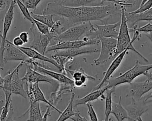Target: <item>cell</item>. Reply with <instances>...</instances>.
<instances>
[{"label": "cell", "instance_id": "c3c4849f", "mask_svg": "<svg viewBox=\"0 0 152 121\" xmlns=\"http://www.w3.org/2000/svg\"><path fill=\"white\" fill-rule=\"evenodd\" d=\"M0 37L2 38V34H1V31H0Z\"/></svg>", "mask_w": 152, "mask_h": 121}, {"label": "cell", "instance_id": "9c48e42d", "mask_svg": "<svg viewBox=\"0 0 152 121\" xmlns=\"http://www.w3.org/2000/svg\"><path fill=\"white\" fill-rule=\"evenodd\" d=\"M99 42V39H91L88 41H84L83 40L75 41H56L48 47L46 53L51 51L80 48L88 45L98 44Z\"/></svg>", "mask_w": 152, "mask_h": 121}, {"label": "cell", "instance_id": "44dd1931", "mask_svg": "<svg viewBox=\"0 0 152 121\" xmlns=\"http://www.w3.org/2000/svg\"><path fill=\"white\" fill-rule=\"evenodd\" d=\"M125 14L128 25H129L132 28L135 26L138 22L141 21H152V7L147 11L139 14H131L129 12H128L125 9Z\"/></svg>", "mask_w": 152, "mask_h": 121}, {"label": "cell", "instance_id": "7dc6e473", "mask_svg": "<svg viewBox=\"0 0 152 121\" xmlns=\"http://www.w3.org/2000/svg\"><path fill=\"white\" fill-rule=\"evenodd\" d=\"M109 121H113V120H112L111 118H109Z\"/></svg>", "mask_w": 152, "mask_h": 121}, {"label": "cell", "instance_id": "74e56055", "mask_svg": "<svg viewBox=\"0 0 152 121\" xmlns=\"http://www.w3.org/2000/svg\"><path fill=\"white\" fill-rule=\"evenodd\" d=\"M12 44L17 47H21L24 44V43L21 40V38L19 37V36H17L13 39Z\"/></svg>", "mask_w": 152, "mask_h": 121}, {"label": "cell", "instance_id": "603a6c76", "mask_svg": "<svg viewBox=\"0 0 152 121\" xmlns=\"http://www.w3.org/2000/svg\"><path fill=\"white\" fill-rule=\"evenodd\" d=\"M122 96H119V102L118 103L112 102L111 113L115 116L117 121H124L128 119V115L126 110L121 104Z\"/></svg>", "mask_w": 152, "mask_h": 121}, {"label": "cell", "instance_id": "9a60e30c", "mask_svg": "<svg viewBox=\"0 0 152 121\" xmlns=\"http://www.w3.org/2000/svg\"><path fill=\"white\" fill-rule=\"evenodd\" d=\"M131 97L140 100L142 97L152 89V81L145 80L143 82H132L130 84Z\"/></svg>", "mask_w": 152, "mask_h": 121}, {"label": "cell", "instance_id": "5b68a950", "mask_svg": "<svg viewBox=\"0 0 152 121\" xmlns=\"http://www.w3.org/2000/svg\"><path fill=\"white\" fill-rule=\"evenodd\" d=\"M121 21L112 24L98 25L93 24L91 30L86 35L89 40L99 39L102 38H112L117 39L119 32L116 30V28L120 26Z\"/></svg>", "mask_w": 152, "mask_h": 121}, {"label": "cell", "instance_id": "4316f807", "mask_svg": "<svg viewBox=\"0 0 152 121\" xmlns=\"http://www.w3.org/2000/svg\"><path fill=\"white\" fill-rule=\"evenodd\" d=\"M115 88H111L106 91L105 96V107H104V119L103 121H109V115L112 110V95L115 92Z\"/></svg>", "mask_w": 152, "mask_h": 121}, {"label": "cell", "instance_id": "1f68e13d", "mask_svg": "<svg viewBox=\"0 0 152 121\" xmlns=\"http://www.w3.org/2000/svg\"><path fill=\"white\" fill-rule=\"evenodd\" d=\"M33 21H34V24H35L37 29L41 34L45 35H48L49 37H50L52 39V37H51L50 34V28L48 26H47L45 24H44L42 22H40L35 19H33Z\"/></svg>", "mask_w": 152, "mask_h": 121}, {"label": "cell", "instance_id": "83f0119b", "mask_svg": "<svg viewBox=\"0 0 152 121\" xmlns=\"http://www.w3.org/2000/svg\"><path fill=\"white\" fill-rule=\"evenodd\" d=\"M31 15L33 19H35L40 22H42L46 25L48 26L50 28L53 26L55 22L53 20V17L54 15L53 14H49V15H39L36 14L33 12H30Z\"/></svg>", "mask_w": 152, "mask_h": 121}, {"label": "cell", "instance_id": "e575fe53", "mask_svg": "<svg viewBox=\"0 0 152 121\" xmlns=\"http://www.w3.org/2000/svg\"><path fill=\"white\" fill-rule=\"evenodd\" d=\"M70 119L72 121H88L85 117H83L81 116L79 112H77L75 115L71 117Z\"/></svg>", "mask_w": 152, "mask_h": 121}, {"label": "cell", "instance_id": "cb8c5ba5", "mask_svg": "<svg viewBox=\"0 0 152 121\" xmlns=\"http://www.w3.org/2000/svg\"><path fill=\"white\" fill-rule=\"evenodd\" d=\"M29 102L30 107L28 110L23 115V116H24L26 113L29 112V117L27 121H42L43 116L40 111V103L32 101H29ZM22 116H20L19 117H21Z\"/></svg>", "mask_w": 152, "mask_h": 121}, {"label": "cell", "instance_id": "f1b7e54d", "mask_svg": "<svg viewBox=\"0 0 152 121\" xmlns=\"http://www.w3.org/2000/svg\"><path fill=\"white\" fill-rule=\"evenodd\" d=\"M15 1H16V4H17L18 8H20V9L21 11V12L22 13L23 15L24 16V18L28 20L31 23V24H34L33 19L31 15L30 12L28 11V8L23 4V3L21 2V1L17 0Z\"/></svg>", "mask_w": 152, "mask_h": 121}, {"label": "cell", "instance_id": "d4e9b609", "mask_svg": "<svg viewBox=\"0 0 152 121\" xmlns=\"http://www.w3.org/2000/svg\"><path fill=\"white\" fill-rule=\"evenodd\" d=\"M32 91H33V94L34 96V101L35 102H43L47 104L48 106H50L51 108L53 109H55L56 112H58L59 114L62 113L61 110H59L58 109H57L55 106H53L49 101L47 100L44 94L43 93L41 89L39 88V83H33L32 85Z\"/></svg>", "mask_w": 152, "mask_h": 121}, {"label": "cell", "instance_id": "7c38bea8", "mask_svg": "<svg viewBox=\"0 0 152 121\" xmlns=\"http://www.w3.org/2000/svg\"><path fill=\"white\" fill-rule=\"evenodd\" d=\"M16 1H12L10 2V6L8 7V10L7 11L5 17L4 19L3 23V28H2V41L0 46V51H1V56L3 55V53L4 51L6 40H7V35L10 30V28L11 25L12 19L14 18V9L15 6Z\"/></svg>", "mask_w": 152, "mask_h": 121}, {"label": "cell", "instance_id": "d590c367", "mask_svg": "<svg viewBox=\"0 0 152 121\" xmlns=\"http://www.w3.org/2000/svg\"><path fill=\"white\" fill-rule=\"evenodd\" d=\"M19 37L21 38V40H22V41L23 42L24 44L27 43L28 42L29 35H28V32H26V31L21 32L19 35Z\"/></svg>", "mask_w": 152, "mask_h": 121}, {"label": "cell", "instance_id": "7402d4cb", "mask_svg": "<svg viewBox=\"0 0 152 121\" xmlns=\"http://www.w3.org/2000/svg\"><path fill=\"white\" fill-rule=\"evenodd\" d=\"M99 50L97 49H88L87 48H73L67 50H61L55 51V54L65 58H73L79 55L84 54H91L94 53L99 52Z\"/></svg>", "mask_w": 152, "mask_h": 121}, {"label": "cell", "instance_id": "7a4b0ae2", "mask_svg": "<svg viewBox=\"0 0 152 121\" xmlns=\"http://www.w3.org/2000/svg\"><path fill=\"white\" fill-rule=\"evenodd\" d=\"M125 7H122L121 9V24L119 26V31L118 33V35L117 37V45H116V50H117V55H118L122 52H123L126 49H129V50H132L135 52L137 54H138L141 58H142L145 62H148V60L146 59L141 53H140L134 47L133 42L136 40H140V37L141 36L140 33L137 31H134V35L132 38L131 39L129 36V32L128 25L126 21V18L125 14Z\"/></svg>", "mask_w": 152, "mask_h": 121}, {"label": "cell", "instance_id": "bcb514c9", "mask_svg": "<svg viewBox=\"0 0 152 121\" xmlns=\"http://www.w3.org/2000/svg\"><path fill=\"white\" fill-rule=\"evenodd\" d=\"M152 102V100H148V101H147V102H145V103L147 104V103H151Z\"/></svg>", "mask_w": 152, "mask_h": 121}, {"label": "cell", "instance_id": "4fadbf2b", "mask_svg": "<svg viewBox=\"0 0 152 121\" xmlns=\"http://www.w3.org/2000/svg\"><path fill=\"white\" fill-rule=\"evenodd\" d=\"M129 49L125 50L123 52H122L121 54H119L117 57H116L112 61V63L107 69V70L104 73V77L102 79V80L100 82L99 84H98L96 86H95L91 91H95L99 89H100L102 86L104 85V84L107 82V81L111 77V76L112 74L115 71V70L119 67V66L121 64L122 61L123 60L125 54L128 53V51H129Z\"/></svg>", "mask_w": 152, "mask_h": 121}, {"label": "cell", "instance_id": "836d02e7", "mask_svg": "<svg viewBox=\"0 0 152 121\" xmlns=\"http://www.w3.org/2000/svg\"><path fill=\"white\" fill-rule=\"evenodd\" d=\"M41 1H40V0H22L21 1L23 4L27 8L33 9L34 10L37 9V5Z\"/></svg>", "mask_w": 152, "mask_h": 121}, {"label": "cell", "instance_id": "ee69618b", "mask_svg": "<svg viewBox=\"0 0 152 121\" xmlns=\"http://www.w3.org/2000/svg\"><path fill=\"white\" fill-rule=\"evenodd\" d=\"M144 35H145L147 37H148V38H149V40L151 41V43H152V33H150L149 35H147V34H145ZM150 55H152V53H151Z\"/></svg>", "mask_w": 152, "mask_h": 121}, {"label": "cell", "instance_id": "ffe728a7", "mask_svg": "<svg viewBox=\"0 0 152 121\" xmlns=\"http://www.w3.org/2000/svg\"><path fill=\"white\" fill-rule=\"evenodd\" d=\"M20 50H21L27 57H28L30 58L33 60V59H36L40 61H42L44 62H47L52 64L55 67H56L59 70V71L61 72V68L58 65V64L56 63L55 60H53L52 58H49L45 55H43L35 50L28 47H18Z\"/></svg>", "mask_w": 152, "mask_h": 121}, {"label": "cell", "instance_id": "3957f363", "mask_svg": "<svg viewBox=\"0 0 152 121\" xmlns=\"http://www.w3.org/2000/svg\"><path fill=\"white\" fill-rule=\"evenodd\" d=\"M151 68L152 64L142 65L139 62V61L136 60L133 67L124 73L121 74L118 77H110L107 81V84L106 86L109 89L111 88H115L117 86L122 84H131L135 78L142 74L144 75Z\"/></svg>", "mask_w": 152, "mask_h": 121}, {"label": "cell", "instance_id": "f546056e", "mask_svg": "<svg viewBox=\"0 0 152 121\" xmlns=\"http://www.w3.org/2000/svg\"><path fill=\"white\" fill-rule=\"evenodd\" d=\"M152 7V0L142 1L140 7L132 12H129L131 14H139L147 11Z\"/></svg>", "mask_w": 152, "mask_h": 121}, {"label": "cell", "instance_id": "60d3db41", "mask_svg": "<svg viewBox=\"0 0 152 121\" xmlns=\"http://www.w3.org/2000/svg\"><path fill=\"white\" fill-rule=\"evenodd\" d=\"M144 75L146 76V77H147V80L152 81V73H151L147 72V73H145Z\"/></svg>", "mask_w": 152, "mask_h": 121}, {"label": "cell", "instance_id": "2e32d148", "mask_svg": "<svg viewBox=\"0 0 152 121\" xmlns=\"http://www.w3.org/2000/svg\"><path fill=\"white\" fill-rule=\"evenodd\" d=\"M56 2L67 7H90L104 5L106 3L104 0H60Z\"/></svg>", "mask_w": 152, "mask_h": 121}, {"label": "cell", "instance_id": "6da1fadb", "mask_svg": "<svg viewBox=\"0 0 152 121\" xmlns=\"http://www.w3.org/2000/svg\"><path fill=\"white\" fill-rule=\"evenodd\" d=\"M106 5L90 7H67L58 4L56 1L49 2L42 11L43 15L53 14L60 16L66 30L69 28L91 21H100L106 24L110 17L121 14V6L113 3V1H107Z\"/></svg>", "mask_w": 152, "mask_h": 121}, {"label": "cell", "instance_id": "ba28073f", "mask_svg": "<svg viewBox=\"0 0 152 121\" xmlns=\"http://www.w3.org/2000/svg\"><path fill=\"white\" fill-rule=\"evenodd\" d=\"M101 49L97 58L94 60L96 66H99L107 62L112 58L113 50L116 48L117 40L112 38H102L100 39Z\"/></svg>", "mask_w": 152, "mask_h": 121}, {"label": "cell", "instance_id": "8fae6325", "mask_svg": "<svg viewBox=\"0 0 152 121\" xmlns=\"http://www.w3.org/2000/svg\"><path fill=\"white\" fill-rule=\"evenodd\" d=\"M128 115L127 121H142L141 115L148 110L147 104L142 100H136L131 97V103L126 106Z\"/></svg>", "mask_w": 152, "mask_h": 121}, {"label": "cell", "instance_id": "ac0fdd59", "mask_svg": "<svg viewBox=\"0 0 152 121\" xmlns=\"http://www.w3.org/2000/svg\"><path fill=\"white\" fill-rule=\"evenodd\" d=\"M107 89H109L106 86H105L104 87H103V88H101L100 89H99L95 91H91L84 97L77 99L75 101L74 106L77 107V106H79V105L86 104L88 103H91V102L97 100L99 98L101 100H104L105 96L103 95V94L104 92H106V91Z\"/></svg>", "mask_w": 152, "mask_h": 121}, {"label": "cell", "instance_id": "8992f818", "mask_svg": "<svg viewBox=\"0 0 152 121\" xmlns=\"http://www.w3.org/2000/svg\"><path fill=\"white\" fill-rule=\"evenodd\" d=\"M4 63L11 60H18L26 64H31L33 60L27 57L21 50L15 47L8 40H6V44L2 57Z\"/></svg>", "mask_w": 152, "mask_h": 121}, {"label": "cell", "instance_id": "ab89813d", "mask_svg": "<svg viewBox=\"0 0 152 121\" xmlns=\"http://www.w3.org/2000/svg\"><path fill=\"white\" fill-rule=\"evenodd\" d=\"M51 112H52V109H51L50 107L48 106L47 109H46V111L43 116V119H42V121H47L48 117L50 116Z\"/></svg>", "mask_w": 152, "mask_h": 121}, {"label": "cell", "instance_id": "30bf717a", "mask_svg": "<svg viewBox=\"0 0 152 121\" xmlns=\"http://www.w3.org/2000/svg\"><path fill=\"white\" fill-rule=\"evenodd\" d=\"M26 74L21 79L22 80L26 81V83H35L39 82H45L53 86H57L58 87L59 83L52 79L49 76L41 74L34 70L30 64H26Z\"/></svg>", "mask_w": 152, "mask_h": 121}, {"label": "cell", "instance_id": "e0dca14e", "mask_svg": "<svg viewBox=\"0 0 152 121\" xmlns=\"http://www.w3.org/2000/svg\"><path fill=\"white\" fill-rule=\"evenodd\" d=\"M20 67H21V66L19 67L13 74L12 80L10 86V91L11 94H17L21 96L24 99H27V91L24 89V81L22 80V79L20 78L18 75V71Z\"/></svg>", "mask_w": 152, "mask_h": 121}, {"label": "cell", "instance_id": "5bb4252c", "mask_svg": "<svg viewBox=\"0 0 152 121\" xmlns=\"http://www.w3.org/2000/svg\"><path fill=\"white\" fill-rule=\"evenodd\" d=\"M30 65L34 70L39 72L41 74H43L44 75L49 76L50 77L54 79L55 80H56L57 81H59L60 83H64V84L74 86V80L71 79L70 78L66 76H65V74H64L62 73L54 72L53 71H51L50 70H48V69H46V68L40 67L34 63V60H33V61L31 62V64H30Z\"/></svg>", "mask_w": 152, "mask_h": 121}, {"label": "cell", "instance_id": "d6a6232c", "mask_svg": "<svg viewBox=\"0 0 152 121\" xmlns=\"http://www.w3.org/2000/svg\"><path fill=\"white\" fill-rule=\"evenodd\" d=\"M88 108L87 114L90 117V121H99L97 114L93 107L91 103H88L86 104Z\"/></svg>", "mask_w": 152, "mask_h": 121}, {"label": "cell", "instance_id": "f6af8a7d", "mask_svg": "<svg viewBox=\"0 0 152 121\" xmlns=\"http://www.w3.org/2000/svg\"><path fill=\"white\" fill-rule=\"evenodd\" d=\"M4 78H2L0 74V86H2L4 84Z\"/></svg>", "mask_w": 152, "mask_h": 121}, {"label": "cell", "instance_id": "d6986e66", "mask_svg": "<svg viewBox=\"0 0 152 121\" xmlns=\"http://www.w3.org/2000/svg\"><path fill=\"white\" fill-rule=\"evenodd\" d=\"M75 86L70 84L59 83L58 89L55 91L52 92L48 99V101L54 106L60 101L62 96L64 94L72 93Z\"/></svg>", "mask_w": 152, "mask_h": 121}, {"label": "cell", "instance_id": "4dcf8cb0", "mask_svg": "<svg viewBox=\"0 0 152 121\" xmlns=\"http://www.w3.org/2000/svg\"><path fill=\"white\" fill-rule=\"evenodd\" d=\"M134 31H137L139 33L144 32L145 34L152 33V24L150 22H148L145 25L141 27H137V26L135 25L132 28H129V32H134Z\"/></svg>", "mask_w": 152, "mask_h": 121}, {"label": "cell", "instance_id": "7bdbcfd3", "mask_svg": "<svg viewBox=\"0 0 152 121\" xmlns=\"http://www.w3.org/2000/svg\"><path fill=\"white\" fill-rule=\"evenodd\" d=\"M5 104V102L4 100H0V117H1V112H2V109H3V107Z\"/></svg>", "mask_w": 152, "mask_h": 121}, {"label": "cell", "instance_id": "52a82bcc", "mask_svg": "<svg viewBox=\"0 0 152 121\" xmlns=\"http://www.w3.org/2000/svg\"><path fill=\"white\" fill-rule=\"evenodd\" d=\"M30 30L33 35V40L28 47L31 48L39 53L44 55L46 53L48 47L52 40L50 37L41 34L37 29L35 24H31Z\"/></svg>", "mask_w": 152, "mask_h": 121}, {"label": "cell", "instance_id": "8d00e7d4", "mask_svg": "<svg viewBox=\"0 0 152 121\" xmlns=\"http://www.w3.org/2000/svg\"><path fill=\"white\" fill-rule=\"evenodd\" d=\"M13 115H14V109H13L12 104H11V105H10V106L9 113H8V115L7 118H6L5 120H0V121H15V120H14L13 119H12Z\"/></svg>", "mask_w": 152, "mask_h": 121}, {"label": "cell", "instance_id": "484cf974", "mask_svg": "<svg viewBox=\"0 0 152 121\" xmlns=\"http://www.w3.org/2000/svg\"><path fill=\"white\" fill-rule=\"evenodd\" d=\"M75 97V94L72 93L71 96V98L69 100V102L66 106V107L65 109V110L62 112V113L60 114V116L58 118L56 121H66V120L70 119L71 117L75 115L77 112H75L74 109V99Z\"/></svg>", "mask_w": 152, "mask_h": 121}, {"label": "cell", "instance_id": "f35d334b", "mask_svg": "<svg viewBox=\"0 0 152 121\" xmlns=\"http://www.w3.org/2000/svg\"><path fill=\"white\" fill-rule=\"evenodd\" d=\"M141 100H142L145 103L148 100H152V89L150 90L149 92H148L142 97Z\"/></svg>", "mask_w": 152, "mask_h": 121}, {"label": "cell", "instance_id": "277c9868", "mask_svg": "<svg viewBox=\"0 0 152 121\" xmlns=\"http://www.w3.org/2000/svg\"><path fill=\"white\" fill-rule=\"evenodd\" d=\"M93 25V24H91V22H88L72 26L67 29L61 34L53 38L51 40L50 44L52 45L56 41H78L79 38L83 34H86L91 30Z\"/></svg>", "mask_w": 152, "mask_h": 121}, {"label": "cell", "instance_id": "b9f144b4", "mask_svg": "<svg viewBox=\"0 0 152 121\" xmlns=\"http://www.w3.org/2000/svg\"><path fill=\"white\" fill-rule=\"evenodd\" d=\"M6 2L5 1H1L0 0V11L1 9H4V8L5 6Z\"/></svg>", "mask_w": 152, "mask_h": 121}]
</instances>
